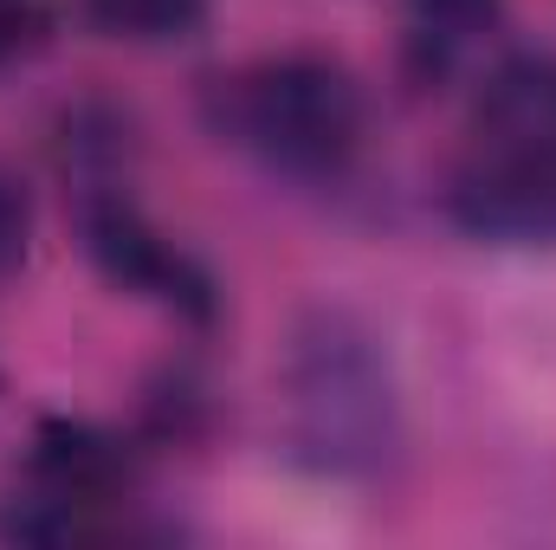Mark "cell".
<instances>
[{
    "label": "cell",
    "mask_w": 556,
    "mask_h": 550,
    "mask_svg": "<svg viewBox=\"0 0 556 550\" xmlns=\"http://www.w3.org/2000/svg\"><path fill=\"white\" fill-rule=\"evenodd\" d=\"M137 492V447L98 421L46 414L33 427L20 486L0 512V532L20 545H78L111 538L117 512Z\"/></svg>",
    "instance_id": "cell-4"
},
{
    "label": "cell",
    "mask_w": 556,
    "mask_h": 550,
    "mask_svg": "<svg viewBox=\"0 0 556 550\" xmlns=\"http://www.w3.org/2000/svg\"><path fill=\"white\" fill-rule=\"evenodd\" d=\"M446 214L479 240H556V52H511L472 98Z\"/></svg>",
    "instance_id": "cell-1"
},
{
    "label": "cell",
    "mask_w": 556,
    "mask_h": 550,
    "mask_svg": "<svg viewBox=\"0 0 556 550\" xmlns=\"http://www.w3.org/2000/svg\"><path fill=\"white\" fill-rule=\"evenodd\" d=\"M214 130L291 182H337L369 130L363 85L324 52H273L214 85Z\"/></svg>",
    "instance_id": "cell-2"
},
{
    "label": "cell",
    "mask_w": 556,
    "mask_h": 550,
    "mask_svg": "<svg viewBox=\"0 0 556 550\" xmlns=\"http://www.w3.org/2000/svg\"><path fill=\"white\" fill-rule=\"evenodd\" d=\"M85 20L124 46H175L207 20V0H85Z\"/></svg>",
    "instance_id": "cell-7"
},
{
    "label": "cell",
    "mask_w": 556,
    "mask_h": 550,
    "mask_svg": "<svg viewBox=\"0 0 556 550\" xmlns=\"http://www.w3.org/2000/svg\"><path fill=\"white\" fill-rule=\"evenodd\" d=\"M33 253V188L0 162V285L26 273Z\"/></svg>",
    "instance_id": "cell-8"
},
{
    "label": "cell",
    "mask_w": 556,
    "mask_h": 550,
    "mask_svg": "<svg viewBox=\"0 0 556 550\" xmlns=\"http://www.w3.org/2000/svg\"><path fill=\"white\" fill-rule=\"evenodd\" d=\"M52 20H59V0H0V72L33 59L52 39Z\"/></svg>",
    "instance_id": "cell-9"
},
{
    "label": "cell",
    "mask_w": 556,
    "mask_h": 550,
    "mask_svg": "<svg viewBox=\"0 0 556 550\" xmlns=\"http://www.w3.org/2000/svg\"><path fill=\"white\" fill-rule=\"evenodd\" d=\"M285 409H291V447L317 473L369 479L402 453V396L389 357L343 311H317L298 330L285 363Z\"/></svg>",
    "instance_id": "cell-3"
},
{
    "label": "cell",
    "mask_w": 556,
    "mask_h": 550,
    "mask_svg": "<svg viewBox=\"0 0 556 550\" xmlns=\"http://www.w3.org/2000/svg\"><path fill=\"white\" fill-rule=\"evenodd\" d=\"M85 253H91V266L111 278L117 291L175 311L194 330H207L220 317V285H214V273L188 247H175L124 188H91L85 195Z\"/></svg>",
    "instance_id": "cell-5"
},
{
    "label": "cell",
    "mask_w": 556,
    "mask_h": 550,
    "mask_svg": "<svg viewBox=\"0 0 556 550\" xmlns=\"http://www.w3.org/2000/svg\"><path fill=\"white\" fill-rule=\"evenodd\" d=\"M408 7V59L420 72H446L472 39L505 20V0H402Z\"/></svg>",
    "instance_id": "cell-6"
}]
</instances>
